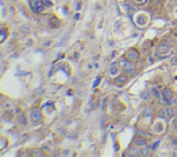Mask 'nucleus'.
Wrapping results in <instances>:
<instances>
[{
	"instance_id": "obj_1",
	"label": "nucleus",
	"mask_w": 177,
	"mask_h": 157,
	"mask_svg": "<svg viewBox=\"0 0 177 157\" xmlns=\"http://www.w3.org/2000/svg\"><path fill=\"white\" fill-rule=\"evenodd\" d=\"M30 10L35 14H43L46 10L53 7V3L50 0H29Z\"/></svg>"
},
{
	"instance_id": "obj_2",
	"label": "nucleus",
	"mask_w": 177,
	"mask_h": 157,
	"mask_svg": "<svg viewBox=\"0 0 177 157\" xmlns=\"http://www.w3.org/2000/svg\"><path fill=\"white\" fill-rule=\"evenodd\" d=\"M119 65H120V68H122V70H123V73H126L127 76H130V74H134V73H136V65H134V62L129 61L126 57H123L120 61H119Z\"/></svg>"
},
{
	"instance_id": "obj_3",
	"label": "nucleus",
	"mask_w": 177,
	"mask_h": 157,
	"mask_svg": "<svg viewBox=\"0 0 177 157\" xmlns=\"http://www.w3.org/2000/svg\"><path fill=\"white\" fill-rule=\"evenodd\" d=\"M30 123L33 125H40L43 123V112L39 107H32L30 109Z\"/></svg>"
},
{
	"instance_id": "obj_4",
	"label": "nucleus",
	"mask_w": 177,
	"mask_h": 157,
	"mask_svg": "<svg viewBox=\"0 0 177 157\" xmlns=\"http://www.w3.org/2000/svg\"><path fill=\"white\" fill-rule=\"evenodd\" d=\"M169 52H170V43H167L166 40H163L162 43L158 46L156 55H159V57H166Z\"/></svg>"
},
{
	"instance_id": "obj_5",
	"label": "nucleus",
	"mask_w": 177,
	"mask_h": 157,
	"mask_svg": "<svg viewBox=\"0 0 177 157\" xmlns=\"http://www.w3.org/2000/svg\"><path fill=\"white\" fill-rule=\"evenodd\" d=\"M124 57H126L129 61H132V62H137V61L140 59V52H138V50H136V48H130L126 51Z\"/></svg>"
},
{
	"instance_id": "obj_6",
	"label": "nucleus",
	"mask_w": 177,
	"mask_h": 157,
	"mask_svg": "<svg viewBox=\"0 0 177 157\" xmlns=\"http://www.w3.org/2000/svg\"><path fill=\"white\" fill-rule=\"evenodd\" d=\"M127 80H129V76L126 73H122V74H118L115 77V85L116 87H123L124 84H127Z\"/></svg>"
},
{
	"instance_id": "obj_7",
	"label": "nucleus",
	"mask_w": 177,
	"mask_h": 157,
	"mask_svg": "<svg viewBox=\"0 0 177 157\" xmlns=\"http://www.w3.org/2000/svg\"><path fill=\"white\" fill-rule=\"evenodd\" d=\"M148 22V15L144 13H140L137 14V17H136V24L138 25V26H144V25Z\"/></svg>"
},
{
	"instance_id": "obj_8",
	"label": "nucleus",
	"mask_w": 177,
	"mask_h": 157,
	"mask_svg": "<svg viewBox=\"0 0 177 157\" xmlns=\"http://www.w3.org/2000/svg\"><path fill=\"white\" fill-rule=\"evenodd\" d=\"M119 70H120V65L118 62H112L109 66V76L116 77L119 74Z\"/></svg>"
},
{
	"instance_id": "obj_9",
	"label": "nucleus",
	"mask_w": 177,
	"mask_h": 157,
	"mask_svg": "<svg viewBox=\"0 0 177 157\" xmlns=\"http://www.w3.org/2000/svg\"><path fill=\"white\" fill-rule=\"evenodd\" d=\"M162 98L165 99L166 103L170 105V101H171V98H173V92H171L170 88H163V91H162Z\"/></svg>"
},
{
	"instance_id": "obj_10",
	"label": "nucleus",
	"mask_w": 177,
	"mask_h": 157,
	"mask_svg": "<svg viewBox=\"0 0 177 157\" xmlns=\"http://www.w3.org/2000/svg\"><path fill=\"white\" fill-rule=\"evenodd\" d=\"M165 128H166V125L163 123H160V120H159L158 123H155L154 125H152V132H155V134H162V132H165Z\"/></svg>"
},
{
	"instance_id": "obj_11",
	"label": "nucleus",
	"mask_w": 177,
	"mask_h": 157,
	"mask_svg": "<svg viewBox=\"0 0 177 157\" xmlns=\"http://www.w3.org/2000/svg\"><path fill=\"white\" fill-rule=\"evenodd\" d=\"M126 156H141V148H138L137 145L133 143V146L129 148V151L126 153Z\"/></svg>"
},
{
	"instance_id": "obj_12",
	"label": "nucleus",
	"mask_w": 177,
	"mask_h": 157,
	"mask_svg": "<svg viewBox=\"0 0 177 157\" xmlns=\"http://www.w3.org/2000/svg\"><path fill=\"white\" fill-rule=\"evenodd\" d=\"M50 26H51L53 29H57V28L61 26V21L58 19V17H51V18H50Z\"/></svg>"
},
{
	"instance_id": "obj_13",
	"label": "nucleus",
	"mask_w": 177,
	"mask_h": 157,
	"mask_svg": "<svg viewBox=\"0 0 177 157\" xmlns=\"http://www.w3.org/2000/svg\"><path fill=\"white\" fill-rule=\"evenodd\" d=\"M134 145H137L138 148H144V146H147V138L137 136L134 139Z\"/></svg>"
},
{
	"instance_id": "obj_14",
	"label": "nucleus",
	"mask_w": 177,
	"mask_h": 157,
	"mask_svg": "<svg viewBox=\"0 0 177 157\" xmlns=\"http://www.w3.org/2000/svg\"><path fill=\"white\" fill-rule=\"evenodd\" d=\"M7 36H8L7 28H6V26H2V28H0V44H2L3 41L7 39Z\"/></svg>"
},
{
	"instance_id": "obj_15",
	"label": "nucleus",
	"mask_w": 177,
	"mask_h": 157,
	"mask_svg": "<svg viewBox=\"0 0 177 157\" xmlns=\"http://www.w3.org/2000/svg\"><path fill=\"white\" fill-rule=\"evenodd\" d=\"M151 92H152V95H154L156 99L162 98V92L159 91V88H158L156 85H152V87H151Z\"/></svg>"
},
{
	"instance_id": "obj_16",
	"label": "nucleus",
	"mask_w": 177,
	"mask_h": 157,
	"mask_svg": "<svg viewBox=\"0 0 177 157\" xmlns=\"http://www.w3.org/2000/svg\"><path fill=\"white\" fill-rule=\"evenodd\" d=\"M151 95H152V92L149 90H145V91H143V94H141V98L144 99V101H148L149 98H151Z\"/></svg>"
},
{
	"instance_id": "obj_17",
	"label": "nucleus",
	"mask_w": 177,
	"mask_h": 157,
	"mask_svg": "<svg viewBox=\"0 0 177 157\" xmlns=\"http://www.w3.org/2000/svg\"><path fill=\"white\" fill-rule=\"evenodd\" d=\"M151 114H152V110H151V107H147V109H145V112L143 113V118H149V120H151Z\"/></svg>"
},
{
	"instance_id": "obj_18",
	"label": "nucleus",
	"mask_w": 177,
	"mask_h": 157,
	"mask_svg": "<svg viewBox=\"0 0 177 157\" xmlns=\"http://www.w3.org/2000/svg\"><path fill=\"white\" fill-rule=\"evenodd\" d=\"M32 156H37V157L44 156V150H40V149H33V150H32Z\"/></svg>"
},
{
	"instance_id": "obj_19",
	"label": "nucleus",
	"mask_w": 177,
	"mask_h": 157,
	"mask_svg": "<svg viewBox=\"0 0 177 157\" xmlns=\"http://www.w3.org/2000/svg\"><path fill=\"white\" fill-rule=\"evenodd\" d=\"M158 116H159V118H166V117H167V110H166V109H159Z\"/></svg>"
},
{
	"instance_id": "obj_20",
	"label": "nucleus",
	"mask_w": 177,
	"mask_h": 157,
	"mask_svg": "<svg viewBox=\"0 0 177 157\" xmlns=\"http://www.w3.org/2000/svg\"><path fill=\"white\" fill-rule=\"evenodd\" d=\"M18 121H19V124H26V117H25V114L24 113H21V114L18 116Z\"/></svg>"
},
{
	"instance_id": "obj_21",
	"label": "nucleus",
	"mask_w": 177,
	"mask_h": 157,
	"mask_svg": "<svg viewBox=\"0 0 177 157\" xmlns=\"http://www.w3.org/2000/svg\"><path fill=\"white\" fill-rule=\"evenodd\" d=\"M166 110H167V117H174V113L176 112H174L173 107H167Z\"/></svg>"
},
{
	"instance_id": "obj_22",
	"label": "nucleus",
	"mask_w": 177,
	"mask_h": 157,
	"mask_svg": "<svg viewBox=\"0 0 177 157\" xmlns=\"http://www.w3.org/2000/svg\"><path fill=\"white\" fill-rule=\"evenodd\" d=\"M138 135H141V136H144V138H149V132H145V131H143V129H138Z\"/></svg>"
},
{
	"instance_id": "obj_23",
	"label": "nucleus",
	"mask_w": 177,
	"mask_h": 157,
	"mask_svg": "<svg viewBox=\"0 0 177 157\" xmlns=\"http://www.w3.org/2000/svg\"><path fill=\"white\" fill-rule=\"evenodd\" d=\"M100 81H101V77H97V79H96V83H94V87H97Z\"/></svg>"
},
{
	"instance_id": "obj_24",
	"label": "nucleus",
	"mask_w": 177,
	"mask_h": 157,
	"mask_svg": "<svg viewBox=\"0 0 177 157\" xmlns=\"http://www.w3.org/2000/svg\"><path fill=\"white\" fill-rule=\"evenodd\" d=\"M134 2H136V3H138V4H141V3H144L145 0H134Z\"/></svg>"
},
{
	"instance_id": "obj_25",
	"label": "nucleus",
	"mask_w": 177,
	"mask_h": 157,
	"mask_svg": "<svg viewBox=\"0 0 177 157\" xmlns=\"http://www.w3.org/2000/svg\"><path fill=\"white\" fill-rule=\"evenodd\" d=\"M173 145H177V138H174V139H173Z\"/></svg>"
},
{
	"instance_id": "obj_26",
	"label": "nucleus",
	"mask_w": 177,
	"mask_h": 157,
	"mask_svg": "<svg viewBox=\"0 0 177 157\" xmlns=\"http://www.w3.org/2000/svg\"><path fill=\"white\" fill-rule=\"evenodd\" d=\"M174 124H176V127H177V117H176V120H174Z\"/></svg>"
}]
</instances>
